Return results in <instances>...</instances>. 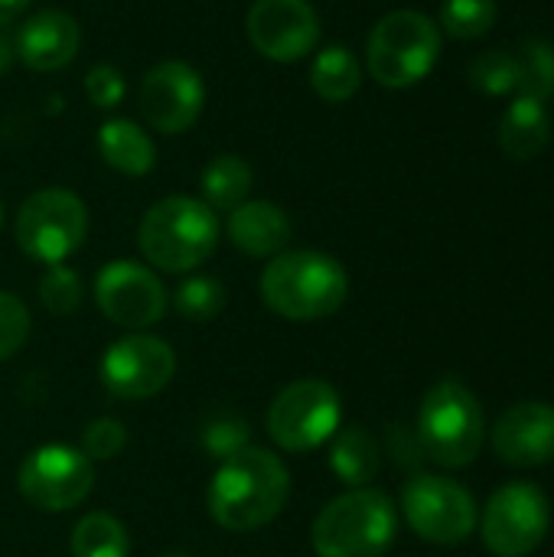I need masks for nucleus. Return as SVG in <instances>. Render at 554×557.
Instances as JSON below:
<instances>
[{
	"label": "nucleus",
	"mask_w": 554,
	"mask_h": 557,
	"mask_svg": "<svg viewBox=\"0 0 554 557\" xmlns=\"http://www.w3.org/2000/svg\"><path fill=\"white\" fill-rule=\"evenodd\" d=\"M398 535L395 503L372 486L330 499L313 519L310 545L317 557H385Z\"/></svg>",
	"instance_id": "nucleus-4"
},
{
	"label": "nucleus",
	"mask_w": 554,
	"mask_h": 557,
	"mask_svg": "<svg viewBox=\"0 0 554 557\" xmlns=\"http://www.w3.org/2000/svg\"><path fill=\"white\" fill-rule=\"evenodd\" d=\"M78 46L82 29L75 16L65 10H39L20 26L13 52L33 72H59L78 55Z\"/></svg>",
	"instance_id": "nucleus-17"
},
{
	"label": "nucleus",
	"mask_w": 554,
	"mask_h": 557,
	"mask_svg": "<svg viewBox=\"0 0 554 557\" xmlns=\"http://www.w3.org/2000/svg\"><path fill=\"white\" fill-rule=\"evenodd\" d=\"M552 525L549 496L535 483H506L487 503L480 539L496 557H529L539 552Z\"/></svg>",
	"instance_id": "nucleus-11"
},
{
	"label": "nucleus",
	"mask_w": 554,
	"mask_h": 557,
	"mask_svg": "<svg viewBox=\"0 0 554 557\" xmlns=\"http://www.w3.org/2000/svg\"><path fill=\"white\" fill-rule=\"evenodd\" d=\"M343 401L323 379H300L284 385L268 408V434L287 454H310L340 431Z\"/></svg>",
	"instance_id": "nucleus-7"
},
{
	"label": "nucleus",
	"mask_w": 554,
	"mask_h": 557,
	"mask_svg": "<svg viewBox=\"0 0 554 557\" xmlns=\"http://www.w3.org/2000/svg\"><path fill=\"white\" fill-rule=\"evenodd\" d=\"M330 470L333 476L349 486V490H362L369 486L379 470H382V444L376 441V434L362 424H349L340 428L330 437Z\"/></svg>",
	"instance_id": "nucleus-19"
},
{
	"label": "nucleus",
	"mask_w": 554,
	"mask_h": 557,
	"mask_svg": "<svg viewBox=\"0 0 554 557\" xmlns=\"http://www.w3.org/2000/svg\"><path fill=\"white\" fill-rule=\"evenodd\" d=\"M137 104L144 121L160 134L189 131L206 108V82L189 62H157L147 69L137 88Z\"/></svg>",
	"instance_id": "nucleus-14"
},
{
	"label": "nucleus",
	"mask_w": 554,
	"mask_h": 557,
	"mask_svg": "<svg viewBox=\"0 0 554 557\" xmlns=\"http://www.w3.org/2000/svg\"><path fill=\"white\" fill-rule=\"evenodd\" d=\"M552 140V117L545 101L516 95V101L506 108L500 124V147L513 160H532L539 157Z\"/></svg>",
	"instance_id": "nucleus-20"
},
{
	"label": "nucleus",
	"mask_w": 554,
	"mask_h": 557,
	"mask_svg": "<svg viewBox=\"0 0 554 557\" xmlns=\"http://www.w3.org/2000/svg\"><path fill=\"white\" fill-rule=\"evenodd\" d=\"M225 287L219 277H206V274H196V277H186L176 294H173V310L189 320V323H209L216 320L222 310H225Z\"/></svg>",
	"instance_id": "nucleus-25"
},
{
	"label": "nucleus",
	"mask_w": 554,
	"mask_h": 557,
	"mask_svg": "<svg viewBox=\"0 0 554 557\" xmlns=\"http://www.w3.org/2000/svg\"><path fill=\"white\" fill-rule=\"evenodd\" d=\"M415 434L428 460L447 470H464L483 450L487 418L477 395L464 382L441 379L438 385L428 388L418 408Z\"/></svg>",
	"instance_id": "nucleus-5"
},
{
	"label": "nucleus",
	"mask_w": 554,
	"mask_h": 557,
	"mask_svg": "<svg viewBox=\"0 0 554 557\" xmlns=\"http://www.w3.org/2000/svg\"><path fill=\"white\" fill-rule=\"evenodd\" d=\"M470 82H473V88H480L487 95H513V91H519V59H516V52H506V49L480 52L470 62Z\"/></svg>",
	"instance_id": "nucleus-29"
},
{
	"label": "nucleus",
	"mask_w": 554,
	"mask_h": 557,
	"mask_svg": "<svg viewBox=\"0 0 554 557\" xmlns=\"http://www.w3.org/2000/svg\"><path fill=\"white\" fill-rule=\"evenodd\" d=\"M251 46L274 62H297L320 42V16L310 0H255L248 10Z\"/></svg>",
	"instance_id": "nucleus-15"
},
{
	"label": "nucleus",
	"mask_w": 554,
	"mask_h": 557,
	"mask_svg": "<svg viewBox=\"0 0 554 557\" xmlns=\"http://www.w3.org/2000/svg\"><path fill=\"white\" fill-rule=\"evenodd\" d=\"M291 499V473L284 460L261 447H245L219 463L209 483V516L225 532H258L271 525Z\"/></svg>",
	"instance_id": "nucleus-1"
},
{
	"label": "nucleus",
	"mask_w": 554,
	"mask_h": 557,
	"mask_svg": "<svg viewBox=\"0 0 554 557\" xmlns=\"http://www.w3.org/2000/svg\"><path fill=\"white\" fill-rule=\"evenodd\" d=\"M493 450L503 463L532 470L554 460V408L545 401L513 405L493 428Z\"/></svg>",
	"instance_id": "nucleus-16"
},
{
	"label": "nucleus",
	"mask_w": 554,
	"mask_h": 557,
	"mask_svg": "<svg viewBox=\"0 0 554 557\" xmlns=\"http://www.w3.org/2000/svg\"><path fill=\"white\" fill-rule=\"evenodd\" d=\"M229 242L248 258H278L291 245V219L281 206L268 199H245L229 212Z\"/></svg>",
	"instance_id": "nucleus-18"
},
{
	"label": "nucleus",
	"mask_w": 554,
	"mask_h": 557,
	"mask_svg": "<svg viewBox=\"0 0 554 557\" xmlns=\"http://www.w3.org/2000/svg\"><path fill=\"white\" fill-rule=\"evenodd\" d=\"M137 245L153 268L167 274H186L216 255L219 219L202 199L167 196L144 212Z\"/></svg>",
	"instance_id": "nucleus-3"
},
{
	"label": "nucleus",
	"mask_w": 554,
	"mask_h": 557,
	"mask_svg": "<svg viewBox=\"0 0 554 557\" xmlns=\"http://www.w3.org/2000/svg\"><path fill=\"white\" fill-rule=\"evenodd\" d=\"M20 496L39 512H72L95 490V463L69 444H42L20 463Z\"/></svg>",
	"instance_id": "nucleus-10"
},
{
	"label": "nucleus",
	"mask_w": 554,
	"mask_h": 557,
	"mask_svg": "<svg viewBox=\"0 0 554 557\" xmlns=\"http://www.w3.org/2000/svg\"><path fill=\"white\" fill-rule=\"evenodd\" d=\"M98 310L121 330L144 333L163 320L170 297L163 281L137 261H111L95 277Z\"/></svg>",
	"instance_id": "nucleus-13"
},
{
	"label": "nucleus",
	"mask_w": 554,
	"mask_h": 557,
	"mask_svg": "<svg viewBox=\"0 0 554 557\" xmlns=\"http://www.w3.org/2000/svg\"><path fill=\"white\" fill-rule=\"evenodd\" d=\"M199 186H202V202H206L212 212H216V209L232 212L235 206H242V202L248 199V193H251V186H255V173H251V166H248L242 157L222 153V157H216V160L202 170Z\"/></svg>",
	"instance_id": "nucleus-23"
},
{
	"label": "nucleus",
	"mask_w": 554,
	"mask_h": 557,
	"mask_svg": "<svg viewBox=\"0 0 554 557\" xmlns=\"http://www.w3.org/2000/svg\"><path fill=\"white\" fill-rule=\"evenodd\" d=\"M199 444H202V454L216 463H225L232 460L235 454H242L245 447H251V428L245 418L238 414H212L206 424H202V434H199Z\"/></svg>",
	"instance_id": "nucleus-26"
},
{
	"label": "nucleus",
	"mask_w": 554,
	"mask_h": 557,
	"mask_svg": "<svg viewBox=\"0 0 554 557\" xmlns=\"http://www.w3.org/2000/svg\"><path fill=\"white\" fill-rule=\"evenodd\" d=\"M349 297L346 268L327 251H281L261 274V300L284 320L317 323L333 317Z\"/></svg>",
	"instance_id": "nucleus-2"
},
{
	"label": "nucleus",
	"mask_w": 554,
	"mask_h": 557,
	"mask_svg": "<svg viewBox=\"0 0 554 557\" xmlns=\"http://www.w3.org/2000/svg\"><path fill=\"white\" fill-rule=\"evenodd\" d=\"M163 557H189V555H176V552H173V555H163Z\"/></svg>",
	"instance_id": "nucleus-38"
},
{
	"label": "nucleus",
	"mask_w": 554,
	"mask_h": 557,
	"mask_svg": "<svg viewBox=\"0 0 554 557\" xmlns=\"http://www.w3.org/2000/svg\"><path fill=\"white\" fill-rule=\"evenodd\" d=\"M176 375V352L167 339L150 333H131L114 339L101 362V385L121 401H144L160 395Z\"/></svg>",
	"instance_id": "nucleus-12"
},
{
	"label": "nucleus",
	"mask_w": 554,
	"mask_h": 557,
	"mask_svg": "<svg viewBox=\"0 0 554 557\" xmlns=\"http://www.w3.org/2000/svg\"><path fill=\"white\" fill-rule=\"evenodd\" d=\"M519 95L529 98H552L554 95V46L542 39H529L519 52Z\"/></svg>",
	"instance_id": "nucleus-27"
},
{
	"label": "nucleus",
	"mask_w": 554,
	"mask_h": 557,
	"mask_svg": "<svg viewBox=\"0 0 554 557\" xmlns=\"http://www.w3.org/2000/svg\"><path fill=\"white\" fill-rule=\"evenodd\" d=\"M88 235V209L69 189H39L16 212V245L39 264H65Z\"/></svg>",
	"instance_id": "nucleus-8"
},
{
	"label": "nucleus",
	"mask_w": 554,
	"mask_h": 557,
	"mask_svg": "<svg viewBox=\"0 0 554 557\" xmlns=\"http://www.w3.org/2000/svg\"><path fill=\"white\" fill-rule=\"evenodd\" d=\"M33 0H0V26H7V23H16L23 13H26V7H29Z\"/></svg>",
	"instance_id": "nucleus-35"
},
{
	"label": "nucleus",
	"mask_w": 554,
	"mask_h": 557,
	"mask_svg": "<svg viewBox=\"0 0 554 557\" xmlns=\"http://www.w3.org/2000/svg\"><path fill=\"white\" fill-rule=\"evenodd\" d=\"M496 0H444L441 29L454 39H477L496 23Z\"/></svg>",
	"instance_id": "nucleus-28"
},
{
	"label": "nucleus",
	"mask_w": 554,
	"mask_h": 557,
	"mask_svg": "<svg viewBox=\"0 0 554 557\" xmlns=\"http://www.w3.org/2000/svg\"><path fill=\"white\" fill-rule=\"evenodd\" d=\"M124 91H127V82H124V75H121L118 65L101 62V65H91L88 69V75H85V95H88V101L95 108H101V111L118 108L124 101Z\"/></svg>",
	"instance_id": "nucleus-33"
},
{
	"label": "nucleus",
	"mask_w": 554,
	"mask_h": 557,
	"mask_svg": "<svg viewBox=\"0 0 554 557\" xmlns=\"http://www.w3.org/2000/svg\"><path fill=\"white\" fill-rule=\"evenodd\" d=\"M72 557H131V535L121 519L88 512L72 532Z\"/></svg>",
	"instance_id": "nucleus-24"
},
{
	"label": "nucleus",
	"mask_w": 554,
	"mask_h": 557,
	"mask_svg": "<svg viewBox=\"0 0 554 557\" xmlns=\"http://www.w3.org/2000/svg\"><path fill=\"white\" fill-rule=\"evenodd\" d=\"M0 225H3V202H0Z\"/></svg>",
	"instance_id": "nucleus-37"
},
{
	"label": "nucleus",
	"mask_w": 554,
	"mask_h": 557,
	"mask_svg": "<svg viewBox=\"0 0 554 557\" xmlns=\"http://www.w3.org/2000/svg\"><path fill=\"white\" fill-rule=\"evenodd\" d=\"M441 55V26L418 10L382 16L366 39L369 75L385 88H411L431 75Z\"/></svg>",
	"instance_id": "nucleus-6"
},
{
	"label": "nucleus",
	"mask_w": 554,
	"mask_h": 557,
	"mask_svg": "<svg viewBox=\"0 0 554 557\" xmlns=\"http://www.w3.org/2000/svg\"><path fill=\"white\" fill-rule=\"evenodd\" d=\"M402 512L411 532L431 545H460L473 535L480 522L470 490L434 473H415L405 483Z\"/></svg>",
	"instance_id": "nucleus-9"
},
{
	"label": "nucleus",
	"mask_w": 554,
	"mask_h": 557,
	"mask_svg": "<svg viewBox=\"0 0 554 557\" xmlns=\"http://www.w3.org/2000/svg\"><path fill=\"white\" fill-rule=\"evenodd\" d=\"M127 447V431L118 418H95L82 434V454L95 460H114Z\"/></svg>",
	"instance_id": "nucleus-32"
},
{
	"label": "nucleus",
	"mask_w": 554,
	"mask_h": 557,
	"mask_svg": "<svg viewBox=\"0 0 554 557\" xmlns=\"http://www.w3.org/2000/svg\"><path fill=\"white\" fill-rule=\"evenodd\" d=\"M101 160L124 176H147L157 163V147L144 127L127 117H111L98 127Z\"/></svg>",
	"instance_id": "nucleus-21"
},
{
	"label": "nucleus",
	"mask_w": 554,
	"mask_h": 557,
	"mask_svg": "<svg viewBox=\"0 0 554 557\" xmlns=\"http://www.w3.org/2000/svg\"><path fill=\"white\" fill-rule=\"evenodd\" d=\"M29 330H33V320H29L26 304L16 294L0 290V362L23 349V343L29 339Z\"/></svg>",
	"instance_id": "nucleus-31"
},
{
	"label": "nucleus",
	"mask_w": 554,
	"mask_h": 557,
	"mask_svg": "<svg viewBox=\"0 0 554 557\" xmlns=\"http://www.w3.org/2000/svg\"><path fill=\"white\" fill-rule=\"evenodd\" d=\"M13 46L7 42V36H0V75H7L10 72V65H13Z\"/></svg>",
	"instance_id": "nucleus-36"
},
{
	"label": "nucleus",
	"mask_w": 554,
	"mask_h": 557,
	"mask_svg": "<svg viewBox=\"0 0 554 557\" xmlns=\"http://www.w3.org/2000/svg\"><path fill=\"white\" fill-rule=\"evenodd\" d=\"M389 447H392V457H395L402 467L418 470V463L428 460L424 450H421V444H418V434H405L402 424H392V431H389Z\"/></svg>",
	"instance_id": "nucleus-34"
},
{
	"label": "nucleus",
	"mask_w": 554,
	"mask_h": 557,
	"mask_svg": "<svg viewBox=\"0 0 554 557\" xmlns=\"http://www.w3.org/2000/svg\"><path fill=\"white\" fill-rule=\"evenodd\" d=\"M310 85L330 104L349 101L362 85V65L346 46H327L310 65Z\"/></svg>",
	"instance_id": "nucleus-22"
},
{
	"label": "nucleus",
	"mask_w": 554,
	"mask_h": 557,
	"mask_svg": "<svg viewBox=\"0 0 554 557\" xmlns=\"http://www.w3.org/2000/svg\"><path fill=\"white\" fill-rule=\"evenodd\" d=\"M39 300L52 317H72L82 307V277L69 264H49L39 277Z\"/></svg>",
	"instance_id": "nucleus-30"
}]
</instances>
